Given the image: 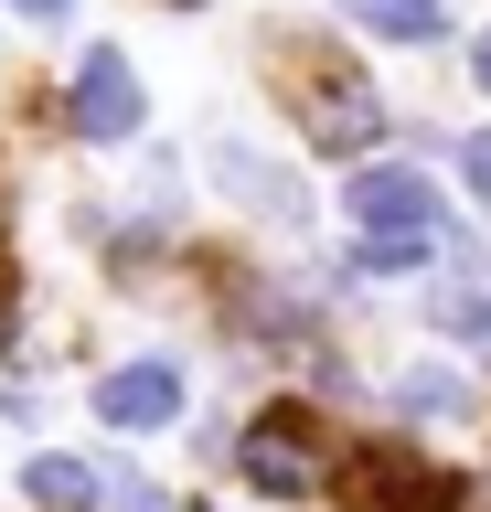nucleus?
<instances>
[{
    "label": "nucleus",
    "instance_id": "1",
    "mask_svg": "<svg viewBox=\"0 0 491 512\" xmlns=\"http://www.w3.org/2000/svg\"><path fill=\"white\" fill-rule=\"evenodd\" d=\"M342 502H353V512H449L459 480L427 470L406 438H374V448H353V459H342Z\"/></svg>",
    "mask_w": 491,
    "mask_h": 512
},
{
    "label": "nucleus",
    "instance_id": "2",
    "mask_svg": "<svg viewBox=\"0 0 491 512\" xmlns=\"http://www.w3.org/2000/svg\"><path fill=\"white\" fill-rule=\"evenodd\" d=\"M321 416L310 406H267L257 427H246V438H235V470L257 480L267 502H310V491H321Z\"/></svg>",
    "mask_w": 491,
    "mask_h": 512
},
{
    "label": "nucleus",
    "instance_id": "3",
    "mask_svg": "<svg viewBox=\"0 0 491 512\" xmlns=\"http://www.w3.org/2000/svg\"><path fill=\"white\" fill-rule=\"evenodd\" d=\"M97 427H129V438H150V427H182V363H171V352H150V363H118V374H97Z\"/></svg>",
    "mask_w": 491,
    "mask_h": 512
},
{
    "label": "nucleus",
    "instance_id": "4",
    "mask_svg": "<svg viewBox=\"0 0 491 512\" xmlns=\"http://www.w3.org/2000/svg\"><path fill=\"white\" fill-rule=\"evenodd\" d=\"M353 224L363 235H449L459 246V224L438 214V182L427 171H353Z\"/></svg>",
    "mask_w": 491,
    "mask_h": 512
},
{
    "label": "nucleus",
    "instance_id": "5",
    "mask_svg": "<svg viewBox=\"0 0 491 512\" xmlns=\"http://www.w3.org/2000/svg\"><path fill=\"white\" fill-rule=\"evenodd\" d=\"M299 118H310V139H321V150H374V139H385V107H374V86H363V75H342V64H310Z\"/></svg>",
    "mask_w": 491,
    "mask_h": 512
},
{
    "label": "nucleus",
    "instance_id": "6",
    "mask_svg": "<svg viewBox=\"0 0 491 512\" xmlns=\"http://www.w3.org/2000/svg\"><path fill=\"white\" fill-rule=\"evenodd\" d=\"M65 128L75 139H129L139 128V75H129V54H86L75 64V86H65Z\"/></svg>",
    "mask_w": 491,
    "mask_h": 512
},
{
    "label": "nucleus",
    "instance_id": "7",
    "mask_svg": "<svg viewBox=\"0 0 491 512\" xmlns=\"http://www.w3.org/2000/svg\"><path fill=\"white\" fill-rule=\"evenodd\" d=\"M22 502H33V512H97L107 502V470H97V459H33V470H22Z\"/></svg>",
    "mask_w": 491,
    "mask_h": 512
},
{
    "label": "nucleus",
    "instance_id": "8",
    "mask_svg": "<svg viewBox=\"0 0 491 512\" xmlns=\"http://www.w3.org/2000/svg\"><path fill=\"white\" fill-rule=\"evenodd\" d=\"M363 32H385V43H438L449 32V0H342Z\"/></svg>",
    "mask_w": 491,
    "mask_h": 512
},
{
    "label": "nucleus",
    "instance_id": "9",
    "mask_svg": "<svg viewBox=\"0 0 491 512\" xmlns=\"http://www.w3.org/2000/svg\"><path fill=\"white\" fill-rule=\"evenodd\" d=\"M395 395H406V416H470V384H459V374H438V363H417Z\"/></svg>",
    "mask_w": 491,
    "mask_h": 512
},
{
    "label": "nucleus",
    "instance_id": "10",
    "mask_svg": "<svg viewBox=\"0 0 491 512\" xmlns=\"http://www.w3.org/2000/svg\"><path fill=\"white\" fill-rule=\"evenodd\" d=\"M438 331H459V342L491 352V299H481V288H438Z\"/></svg>",
    "mask_w": 491,
    "mask_h": 512
},
{
    "label": "nucleus",
    "instance_id": "11",
    "mask_svg": "<svg viewBox=\"0 0 491 512\" xmlns=\"http://www.w3.org/2000/svg\"><path fill=\"white\" fill-rule=\"evenodd\" d=\"M459 171H470V192L491 203V128H470V139H459Z\"/></svg>",
    "mask_w": 491,
    "mask_h": 512
},
{
    "label": "nucleus",
    "instance_id": "12",
    "mask_svg": "<svg viewBox=\"0 0 491 512\" xmlns=\"http://www.w3.org/2000/svg\"><path fill=\"white\" fill-rule=\"evenodd\" d=\"M107 502H118V512H161V491H139L129 470H107Z\"/></svg>",
    "mask_w": 491,
    "mask_h": 512
},
{
    "label": "nucleus",
    "instance_id": "13",
    "mask_svg": "<svg viewBox=\"0 0 491 512\" xmlns=\"http://www.w3.org/2000/svg\"><path fill=\"white\" fill-rule=\"evenodd\" d=\"M470 75H481V96H491V32H481V43H470Z\"/></svg>",
    "mask_w": 491,
    "mask_h": 512
},
{
    "label": "nucleus",
    "instance_id": "14",
    "mask_svg": "<svg viewBox=\"0 0 491 512\" xmlns=\"http://www.w3.org/2000/svg\"><path fill=\"white\" fill-rule=\"evenodd\" d=\"M22 11H65V0H22Z\"/></svg>",
    "mask_w": 491,
    "mask_h": 512
},
{
    "label": "nucleus",
    "instance_id": "15",
    "mask_svg": "<svg viewBox=\"0 0 491 512\" xmlns=\"http://www.w3.org/2000/svg\"><path fill=\"white\" fill-rule=\"evenodd\" d=\"M171 11H193V0H171Z\"/></svg>",
    "mask_w": 491,
    "mask_h": 512
}]
</instances>
